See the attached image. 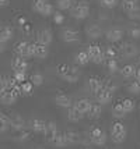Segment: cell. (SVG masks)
I'll list each match as a JSON object with an SVG mask.
<instances>
[{"mask_svg":"<svg viewBox=\"0 0 140 149\" xmlns=\"http://www.w3.org/2000/svg\"><path fill=\"white\" fill-rule=\"evenodd\" d=\"M58 74L67 82H77L80 78V71L67 63H62L58 65Z\"/></svg>","mask_w":140,"mask_h":149,"instance_id":"obj_1","label":"cell"},{"mask_svg":"<svg viewBox=\"0 0 140 149\" xmlns=\"http://www.w3.org/2000/svg\"><path fill=\"white\" fill-rule=\"evenodd\" d=\"M111 132H112V142L115 143H122L125 139H126V127L120 121H115L112 124V128H111Z\"/></svg>","mask_w":140,"mask_h":149,"instance_id":"obj_2","label":"cell"},{"mask_svg":"<svg viewBox=\"0 0 140 149\" xmlns=\"http://www.w3.org/2000/svg\"><path fill=\"white\" fill-rule=\"evenodd\" d=\"M32 8L37 13H39L41 15H45V17H49L53 14V6L48 0H34Z\"/></svg>","mask_w":140,"mask_h":149,"instance_id":"obj_3","label":"cell"},{"mask_svg":"<svg viewBox=\"0 0 140 149\" xmlns=\"http://www.w3.org/2000/svg\"><path fill=\"white\" fill-rule=\"evenodd\" d=\"M87 54H88V57L90 60L95 63V64H101L102 61H104V50H102V47L100 45H97V43H93V45L88 46V49L86 50Z\"/></svg>","mask_w":140,"mask_h":149,"instance_id":"obj_4","label":"cell"},{"mask_svg":"<svg viewBox=\"0 0 140 149\" xmlns=\"http://www.w3.org/2000/svg\"><path fill=\"white\" fill-rule=\"evenodd\" d=\"M90 14V6L87 1H79L76 6L72 8V17L76 19H84Z\"/></svg>","mask_w":140,"mask_h":149,"instance_id":"obj_5","label":"cell"},{"mask_svg":"<svg viewBox=\"0 0 140 149\" xmlns=\"http://www.w3.org/2000/svg\"><path fill=\"white\" fill-rule=\"evenodd\" d=\"M90 141H91L94 145H97V146L105 145V142H107V134H105V131L98 128V127L93 128L91 132H90Z\"/></svg>","mask_w":140,"mask_h":149,"instance_id":"obj_6","label":"cell"},{"mask_svg":"<svg viewBox=\"0 0 140 149\" xmlns=\"http://www.w3.org/2000/svg\"><path fill=\"white\" fill-rule=\"evenodd\" d=\"M14 52H15L17 56H20V57H23V58L32 57V54H31V43L27 42V40L18 42L17 45L14 46Z\"/></svg>","mask_w":140,"mask_h":149,"instance_id":"obj_7","label":"cell"},{"mask_svg":"<svg viewBox=\"0 0 140 149\" xmlns=\"http://www.w3.org/2000/svg\"><path fill=\"white\" fill-rule=\"evenodd\" d=\"M60 35H62V39L66 43H77V42H80V33L74 28H65Z\"/></svg>","mask_w":140,"mask_h":149,"instance_id":"obj_8","label":"cell"},{"mask_svg":"<svg viewBox=\"0 0 140 149\" xmlns=\"http://www.w3.org/2000/svg\"><path fill=\"white\" fill-rule=\"evenodd\" d=\"M119 53H120V56L125 58L134 57V56L137 54V46L134 45V43H130V42L123 43V45L119 47Z\"/></svg>","mask_w":140,"mask_h":149,"instance_id":"obj_9","label":"cell"},{"mask_svg":"<svg viewBox=\"0 0 140 149\" xmlns=\"http://www.w3.org/2000/svg\"><path fill=\"white\" fill-rule=\"evenodd\" d=\"M31 54L38 58H45L48 56V46L42 45V43H31Z\"/></svg>","mask_w":140,"mask_h":149,"instance_id":"obj_10","label":"cell"},{"mask_svg":"<svg viewBox=\"0 0 140 149\" xmlns=\"http://www.w3.org/2000/svg\"><path fill=\"white\" fill-rule=\"evenodd\" d=\"M11 67H13L14 72H25L28 70V63L27 58H23L20 56H15L11 61Z\"/></svg>","mask_w":140,"mask_h":149,"instance_id":"obj_11","label":"cell"},{"mask_svg":"<svg viewBox=\"0 0 140 149\" xmlns=\"http://www.w3.org/2000/svg\"><path fill=\"white\" fill-rule=\"evenodd\" d=\"M52 31L51 29H48V28H45V29H39L38 32H37V42L38 43H42V45L48 46L51 42H52Z\"/></svg>","mask_w":140,"mask_h":149,"instance_id":"obj_12","label":"cell"},{"mask_svg":"<svg viewBox=\"0 0 140 149\" xmlns=\"http://www.w3.org/2000/svg\"><path fill=\"white\" fill-rule=\"evenodd\" d=\"M105 38H107L109 42H112V43L119 42L120 39L123 38V31H122L120 28H118V26L109 28V29L107 31V33H105Z\"/></svg>","mask_w":140,"mask_h":149,"instance_id":"obj_13","label":"cell"},{"mask_svg":"<svg viewBox=\"0 0 140 149\" xmlns=\"http://www.w3.org/2000/svg\"><path fill=\"white\" fill-rule=\"evenodd\" d=\"M113 96V92L107 89V88H101L100 91L95 93V97H97V103L100 104H105L108 103Z\"/></svg>","mask_w":140,"mask_h":149,"instance_id":"obj_14","label":"cell"},{"mask_svg":"<svg viewBox=\"0 0 140 149\" xmlns=\"http://www.w3.org/2000/svg\"><path fill=\"white\" fill-rule=\"evenodd\" d=\"M86 35L90 39H98V38H101V35H102V29H101V26L97 25V24H88V25L86 26Z\"/></svg>","mask_w":140,"mask_h":149,"instance_id":"obj_15","label":"cell"},{"mask_svg":"<svg viewBox=\"0 0 140 149\" xmlns=\"http://www.w3.org/2000/svg\"><path fill=\"white\" fill-rule=\"evenodd\" d=\"M55 103L60 106V107H70L72 104H73V100H72V97L66 95V93H63V92H60L58 93L56 96H55Z\"/></svg>","mask_w":140,"mask_h":149,"instance_id":"obj_16","label":"cell"},{"mask_svg":"<svg viewBox=\"0 0 140 149\" xmlns=\"http://www.w3.org/2000/svg\"><path fill=\"white\" fill-rule=\"evenodd\" d=\"M17 95L14 93L11 89H6L0 93V102L3 104H13L15 100H17Z\"/></svg>","mask_w":140,"mask_h":149,"instance_id":"obj_17","label":"cell"},{"mask_svg":"<svg viewBox=\"0 0 140 149\" xmlns=\"http://www.w3.org/2000/svg\"><path fill=\"white\" fill-rule=\"evenodd\" d=\"M48 141L52 145H55V146H65V145H67L66 138H65V132H59V131H56L53 135L49 136Z\"/></svg>","mask_w":140,"mask_h":149,"instance_id":"obj_18","label":"cell"},{"mask_svg":"<svg viewBox=\"0 0 140 149\" xmlns=\"http://www.w3.org/2000/svg\"><path fill=\"white\" fill-rule=\"evenodd\" d=\"M45 125H46V121H44L41 118H32L30 121V128L34 132H38V134H44L45 132Z\"/></svg>","mask_w":140,"mask_h":149,"instance_id":"obj_19","label":"cell"},{"mask_svg":"<svg viewBox=\"0 0 140 149\" xmlns=\"http://www.w3.org/2000/svg\"><path fill=\"white\" fill-rule=\"evenodd\" d=\"M88 86H90V91L95 95V93H97V92L102 88V78L97 77V75L90 77V79H88Z\"/></svg>","mask_w":140,"mask_h":149,"instance_id":"obj_20","label":"cell"},{"mask_svg":"<svg viewBox=\"0 0 140 149\" xmlns=\"http://www.w3.org/2000/svg\"><path fill=\"white\" fill-rule=\"evenodd\" d=\"M83 117H84V113H81L80 110H77L73 104L69 107V111H67V118H69V121L77 123V121H80Z\"/></svg>","mask_w":140,"mask_h":149,"instance_id":"obj_21","label":"cell"},{"mask_svg":"<svg viewBox=\"0 0 140 149\" xmlns=\"http://www.w3.org/2000/svg\"><path fill=\"white\" fill-rule=\"evenodd\" d=\"M24 125H25V121H24V118L20 114H14L13 117H10V127L13 130L18 131L21 128H24Z\"/></svg>","mask_w":140,"mask_h":149,"instance_id":"obj_22","label":"cell"},{"mask_svg":"<svg viewBox=\"0 0 140 149\" xmlns=\"http://www.w3.org/2000/svg\"><path fill=\"white\" fill-rule=\"evenodd\" d=\"M91 100L90 99H87V97H81V99H79V100H76V102H73V106L77 109V110H80L81 113H86L87 110H88V107L91 106Z\"/></svg>","mask_w":140,"mask_h":149,"instance_id":"obj_23","label":"cell"},{"mask_svg":"<svg viewBox=\"0 0 140 149\" xmlns=\"http://www.w3.org/2000/svg\"><path fill=\"white\" fill-rule=\"evenodd\" d=\"M101 104L100 103H91V106L88 107V110L86 111L87 116L90 117V118H98L101 116Z\"/></svg>","mask_w":140,"mask_h":149,"instance_id":"obj_24","label":"cell"},{"mask_svg":"<svg viewBox=\"0 0 140 149\" xmlns=\"http://www.w3.org/2000/svg\"><path fill=\"white\" fill-rule=\"evenodd\" d=\"M11 38H13V29L10 26H1L0 28V40L6 43Z\"/></svg>","mask_w":140,"mask_h":149,"instance_id":"obj_25","label":"cell"},{"mask_svg":"<svg viewBox=\"0 0 140 149\" xmlns=\"http://www.w3.org/2000/svg\"><path fill=\"white\" fill-rule=\"evenodd\" d=\"M74 61H76V64L79 65H86L90 63V57H88L87 52H79L74 56Z\"/></svg>","mask_w":140,"mask_h":149,"instance_id":"obj_26","label":"cell"},{"mask_svg":"<svg viewBox=\"0 0 140 149\" xmlns=\"http://www.w3.org/2000/svg\"><path fill=\"white\" fill-rule=\"evenodd\" d=\"M122 7L126 13H129L139 7V0H122Z\"/></svg>","mask_w":140,"mask_h":149,"instance_id":"obj_27","label":"cell"},{"mask_svg":"<svg viewBox=\"0 0 140 149\" xmlns=\"http://www.w3.org/2000/svg\"><path fill=\"white\" fill-rule=\"evenodd\" d=\"M65 138H66L67 143H77L80 142V134L76 131H66L65 132Z\"/></svg>","mask_w":140,"mask_h":149,"instance_id":"obj_28","label":"cell"},{"mask_svg":"<svg viewBox=\"0 0 140 149\" xmlns=\"http://www.w3.org/2000/svg\"><path fill=\"white\" fill-rule=\"evenodd\" d=\"M134 71H136V67L133 64H126L122 67L120 74H122V77H125V78H132V77H134Z\"/></svg>","mask_w":140,"mask_h":149,"instance_id":"obj_29","label":"cell"},{"mask_svg":"<svg viewBox=\"0 0 140 149\" xmlns=\"http://www.w3.org/2000/svg\"><path fill=\"white\" fill-rule=\"evenodd\" d=\"M10 128V117L4 113H0V132H4Z\"/></svg>","mask_w":140,"mask_h":149,"instance_id":"obj_30","label":"cell"},{"mask_svg":"<svg viewBox=\"0 0 140 149\" xmlns=\"http://www.w3.org/2000/svg\"><path fill=\"white\" fill-rule=\"evenodd\" d=\"M120 103H122V107H123V110L126 111V113H130V111L134 110V100L133 99H130V97H126V99H123V100H120Z\"/></svg>","mask_w":140,"mask_h":149,"instance_id":"obj_31","label":"cell"},{"mask_svg":"<svg viewBox=\"0 0 140 149\" xmlns=\"http://www.w3.org/2000/svg\"><path fill=\"white\" fill-rule=\"evenodd\" d=\"M112 113H113V116L116 117V118H122V117L126 116V111L123 110V107H122V103H120V102H118V103L113 104Z\"/></svg>","mask_w":140,"mask_h":149,"instance_id":"obj_32","label":"cell"},{"mask_svg":"<svg viewBox=\"0 0 140 149\" xmlns=\"http://www.w3.org/2000/svg\"><path fill=\"white\" fill-rule=\"evenodd\" d=\"M32 88H34V85L31 84L30 81H24V82H21L20 84L21 95H27V96H30V95L32 93Z\"/></svg>","mask_w":140,"mask_h":149,"instance_id":"obj_33","label":"cell"},{"mask_svg":"<svg viewBox=\"0 0 140 149\" xmlns=\"http://www.w3.org/2000/svg\"><path fill=\"white\" fill-rule=\"evenodd\" d=\"M56 131H58L56 123H55V121H46V125H45V132H44V135H46V138H49L51 135H53Z\"/></svg>","mask_w":140,"mask_h":149,"instance_id":"obj_34","label":"cell"},{"mask_svg":"<svg viewBox=\"0 0 140 149\" xmlns=\"http://www.w3.org/2000/svg\"><path fill=\"white\" fill-rule=\"evenodd\" d=\"M30 82L34 85V86H39V85L44 84V75L41 72H34L31 78H30Z\"/></svg>","mask_w":140,"mask_h":149,"instance_id":"obj_35","label":"cell"},{"mask_svg":"<svg viewBox=\"0 0 140 149\" xmlns=\"http://www.w3.org/2000/svg\"><path fill=\"white\" fill-rule=\"evenodd\" d=\"M104 50V60H107V58H116L118 56V50L112 47V46H108L105 49H102Z\"/></svg>","mask_w":140,"mask_h":149,"instance_id":"obj_36","label":"cell"},{"mask_svg":"<svg viewBox=\"0 0 140 149\" xmlns=\"http://www.w3.org/2000/svg\"><path fill=\"white\" fill-rule=\"evenodd\" d=\"M127 91L130 93H134V95H139L140 93V81H130L129 85H127Z\"/></svg>","mask_w":140,"mask_h":149,"instance_id":"obj_37","label":"cell"},{"mask_svg":"<svg viewBox=\"0 0 140 149\" xmlns=\"http://www.w3.org/2000/svg\"><path fill=\"white\" fill-rule=\"evenodd\" d=\"M56 6H58L59 10L72 8V6H73V0H56Z\"/></svg>","mask_w":140,"mask_h":149,"instance_id":"obj_38","label":"cell"},{"mask_svg":"<svg viewBox=\"0 0 140 149\" xmlns=\"http://www.w3.org/2000/svg\"><path fill=\"white\" fill-rule=\"evenodd\" d=\"M104 61H105L107 68L111 72H115L118 70V61H116V58H107V60H104Z\"/></svg>","mask_w":140,"mask_h":149,"instance_id":"obj_39","label":"cell"},{"mask_svg":"<svg viewBox=\"0 0 140 149\" xmlns=\"http://www.w3.org/2000/svg\"><path fill=\"white\" fill-rule=\"evenodd\" d=\"M102 88H107V89H109V91L115 92L116 91V84L113 82L112 79H109V78H105V79H102Z\"/></svg>","mask_w":140,"mask_h":149,"instance_id":"obj_40","label":"cell"},{"mask_svg":"<svg viewBox=\"0 0 140 149\" xmlns=\"http://www.w3.org/2000/svg\"><path fill=\"white\" fill-rule=\"evenodd\" d=\"M10 88V77H0V93Z\"/></svg>","mask_w":140,"mask_h":149,"instance_id":"obj_41","label":"cell"},{"mask_svg":"<svg viewBox=\"0 0 140 149\" xmlns=\"http://www.w3.org/2000/svg\"><path fill=\"white\" fill-rule=\"evenodd\" d=\"M119 0H100V4L105 8H113V7L118 6Z\"/></svg>","mask_w":140,"mask_h":149,"instance_id":"obj_42","label":"cell"},{"mask_svg":"<svg viewBox=\"0 0 140 149\" xmlns=\"http://www.w3.org/2000/svg\"><path fill=\"white\" fill-rule=\"evenodd\" d=\"M15 139L17 141H27V139H30V131L24 130V128L18 130V134L15 136Z\"/></svg>","mask_w":140,"mask_h":149,"instance_id":"obj_43","label":"cell"},{"mask_svg":"<svg viewBox=\"0 0 140 149\" xmlns=\"http://www.w3.org/2000/svg\"><path fill=\"white\" fill-rule=\"evenodd\" d=\"M129 35H130L133 39H139L140 38V26L132 25L129 28Z\"/></svg>","mask_w":140,"mask_h":149,"instance_id":"obj_44","label":"cell"},{"mask_svg":"<svg viewBox=\"0 0 140 149\" xmlns=\"http://www.w3.org/2000/svg\"><path fill=\"white\" fill-rule=\"evenodd\" d=\"M53 21L56 24H63V21H65V15L60 13V11H53Z\"/></svg>","mask_w":140,"mask_h":149,"instance_id":"obj_45","label":"cell"},{"mask_svg":"<svg viewBox=\"0 0 140 149\" xmlns=\"http://www.w3.org/2000/svg\"><path fill=\"white\" fill-rule=\"evenodd\" d=\"M20 26H21V31H23L24 35H31V33H32V26H31L30 22H24V24Z\"/></svg>","mask_w":140,"mask_h":149,"instance_id":"obj_46","label":"cell"},{"mask_svg":"<svg viewBox=\"0 0 140 149\" xmlns=\"http://www.w3.org/2000/svg\"><path fill=\"white\" fill-rule=\"evenodd\" d=\"M127 17H129L130 19H140V8L137 7L136 10L129 11V13H127Z\"/></svg>","mask_w":140,"mask_h":149,"instance_id":"obj_47","label":"cell"},{"mask_svg":"<svg viewBox=\"0 0 140 149\" xmlns=\"http://www.w3.org/2000/svg\"><path fill=\"white\" fill-rule=\"evenodd\" d=\"M13 78L18 82V84H21V82H24V81H25V72H14Z\"/></svg>","mask_w":140,"mask_h":149,"instance_id":"obj_48","label":"cell"},{"mask_svg":"<svg viewBox=\"0 0 140 149\" xmlns=\"http://www.w3.org/2000/svg\"><path fill=\"white\" fill-rule=\"evenodd\" d=\"M24 22H27V18H25L24 15H20V17H17V24H18V25H23Z\"/></svg>","mask_w":140,"mask_h":149,"instance_id":"obj_49","label":"cell"},{"mask_svg":"<svg viewBox=\"0 0 140 149\" xmlns=\"http://www.w3.org/2000/svg\"><path fill=\"white\" fill-rule=\"evenodd\" d=\"M10 3V0H0V7H7Z\"/></svg>","mask_w":140,"mask_h":149,"instance_id":"obj_50","label":"cell"},{"mask_svg":"<svg viewBox=\"0 0 140 149\" xmlns=\"http://www.w3.org/2000/svg\"><path fill=\"white\" fill-rule=\"evenodd\" d=\"M134 77L137 81H140V68H136V71H134Z\"/></svg>","mask_w":140,"mask_h":149,"instance_id":"obj_51","label":"cell"},{"mask_svg":"<svg viewBox=\"0 0 140 149\" xmlns=\"http://www.w3.org/2000/svg\"><path fill=\"white\" fill-rule=\"evenodd\" d=\"M3 50H4V42H1V40H0V53L3 52Z\"/></svg>","mask_w":140,"mask_h":149,"instance_id":"obj_52","label":"cell"},{"mask_svg":"<svg viewBox=\"0 0 140 149\" xmlns=\"http://www.w3.org/2000/svg\"><path fill=\"white\" fill-rule=\"evenodd\" d=\"M137 61H139V64H140V56H139V58H137Z\"/></svg>","mask_w":140,"mask_h":149,"instance_id":"obj_53","label":"cell"},{"mask_svg":"<svg viewBox=\"0 0 140 149\" xmlns=\"http://www.w3.org/2000/svg\"><path fill=\"white\" fill-rule=\"evenodd\" d=\"M83 149H91V148H83Z\"/></svg>","mask_w":140,"mask_h":149,"instance_id":"obj_54","label":"cell"}]
</instances>
